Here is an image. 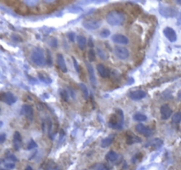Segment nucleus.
Listing matches in <instances>:
<instances>
[{"mask_svg":"<svg viewBox=\"0 0 181 170\" xmlns=\"http://www.w3.org/2000/svg\"><path fill=\"white\" fill-rule=\"evenodd\" d=\"M9 159H12V160H13V161H16V160H17V159L15 158L13 155H10V156H9Z\"/></svg>","mask_w":181,"mask_h":170,"instance_id":"37","label":"nucleus"},{"mask_svg":"<svg viewBox=\"0 0 181 170\" xmlns=\"http://www.w3.org/2000/svg\"><path fill=\"white\" fill-rule=\"evenodd\" d=\"M74 33L73 32H71V33H68V37H69V39L72 41V42H73L74 41Z\"/></svg>","mask_w":181,"mask_h":170,"instance_id":"34","label":"nucleus"},{"mask_svg":"<svg viewBox=\"0 0 181 170\" xmlns=\"http://www.w3.org/2000/svg\"><path fill=\"white\" fill-rule=\"evenodd\" d=\"M59 91H60L59 94H60L61 98H62L63 100H65V101H68V99H69L68 92H67L66 90H60Z\"/></svg>","mask_w":181,"mask_h":170,"instance_id":"27","label":"nucleus"},{"mask_svg":"<svg viewBox=\"0 0 181 170\" xmlns=\"http://www.w3.org/2000/svg\"><path fill=\"white\" fill-rule=\"evenodd\" d=\"M0 98L3 102H5V104L12 106L16 101H17V97H15L12 92H3L0 96Z\"/></svg>","mask_w":181,"mask_h":170,"instance_id":"7","label":"nucleus"},{"mask_svg":"<svg viewBox=\"0 0 181 170\" xmlns=\"http://www.w3.org/2000/svg\"><path fill=\"white\" fill-rule=\"evenodd\" d=\"M163 145V141L161 140V139H159V138H157V139H155V140H153V141H151V143L150 144H148V145H147V146L149 145V146H152L153 148H159V147H161Z\"/></svg>","mask_w":181,"mask_h":170,"instance_id":"23","label":"nucleus"},{"mask_svg":"<svg viewBox=\"0 0 181 170\" xmlns=\"http://www.w3.org/2000/svg\"><path fill=\"white\" fill-rule=\"evenodd\" d=\"M172 122L173 123L179 124L181 122V112H177L172 115Z\"/></svg>","mask_w":181,"mask_h":170,"instance_id":"24","label":"nucleus"},{"mask_svg":"<svg viewBox=\"0 0 181 170\" xmlns=\"http://www.w3.org/2000/svg\"><path fill=\"white\" fill-rule=\"evenodd\" d=\"M125 21V16L123 12L114 10L108 12L106 15V21L110 26H120Z\"/></svg>","mask_w":181,"mask_h":170,"instance_id":"1","label":"nucleus"},{"mask_svg":"<svg viewBox=\"0 0 181 170\" xmlns=\"http://www.w3.org/2000/svg\"><path fill=\"white\" fill-rule=\"evenodd\" d=\"M135 130L139 134H141L145 136H151L153 135V130L149 127L143 125L142 123L137 124L135 126Z\"/></svg>","mask_w":181,"mask_h":170,"instance_id":"6","label":"nucleus"},{"mask_svg":"<svg viewBox=\"0 0 181 170\" xmlns=\"http://www.w3.org/2000/svg\"><path fill=\"white\" fill-rule=\"evenodd\" d=\"M37 145H36V143L34 141V140H31L30 142H29V144H28V145H27V150H32V149H35Z\"/></svg>","mask_w":181,"mask_h":170,"instance_id":"30","label":"nucleus"},{"mask_svg":"<svg viewBox=\"0 0 181 170\" xmlns=\"http://www.w3.org/2000/svg\"><path fill=\"white\" fill-rule=\"evenodd\" d=\"M57 62H58V66L61 69V71L63 73H66L67 72V67H66V64H65V60L64 59V56L61 53H59L57 55Z\"/></svg>","mask_w":181,"mask_h":170,"instance_id":"14","label":"nucleus"},{"mask_svg":"<svg viewBox=\"0 0 181 170\" xmlns=\"http://www.w3.org/2000/svg\"><path fill=\"white\" fill-rule=\"evenodd\" d=\"M21 144H22L21 135L20 134V132L16 131L13 135V145H14L15 150H19L20 147L21 146Z\"/></svg>","mask_w":181,"mask_h":170,"instance_id":"16","label":"nucleus"},{"mask_svg":"<svg viewBox=\"0 0 181 170\" xmlns=\"http://www.w3.org/2000/svg\"><path fill=\"white\" fill-rule=\"evenodd\" d=\"M38 76H39L40 80H41L42 82L45 83H51V79H50V77L49 76L48 74H46L38 73Z\"/></svg>","mask_w":181,"mask_h":170,"instance_id":"22","label":"nucleus"},{"mask_svg":"<svg viewBox=\"0 0 181 170\" xmlns=\"http://www.w3.org/2000/svg\"><path fill=\"white\" fill-rule=\"evenodd\" d=\"M31 60L36 66H39V67H43L47 63V60L44 55L43 50L39 47H36L33 50L31 53Z\"/></svg>","mask_w":181,"mask_h":170,"instance_id":"3","label":"nucleus"},{"mask_svg":"<svg viewBox=\"0 0 181 170\" xmlns=\"http://www.w3.org/2000/svg\"><path fill=\"white\" fill-rule=\"evenodd\" d=\"M141 142H142L141 138L137 136H134L133 134L126 135V144L127 145H133L135 143H141Z\"/></svg>","mask_w":181,"mask_h":170,"instance_id":"17","label":"nucleus"},{"mask_svg":"<svg viewBox=\"0 0 181 170\" xmlns=\"http://www.w3.org/2000/svg\"><path fill=\"white\" fill-rule=\"evenodd\" d=\"M80 89L81 90L83 95H84L85 98H87L88 97V90L87 88V86L84 84V83H80Z\"/></svg>","mask_w":181,"mask_h":170,"instance_id":"26","label":"nucleus"},{"mask_svg":"<svg viewBox=\"0 0 181 170\" xmlns=\"http://www.w3.org/2000/svg\"><path fill=\"white\" fill-rule=\"evenodd\" d=\"M87 57H88V60L90 62H93L96 60V52L93 49H90L87 52Z\"/></svg>","mask_w":181,"mask_h":170,"instance_id":"25","label":"nucleus"},{"mask_svg":"<svg viewBox=\"0 0 181 170\" xmlns=\"http://www.w3.org/2000/svg\"><path fill=\"white\" fill-rule=\"evenodd\" d=\"M124 125V114L120 109L116 110V113H113L109 121V127L113 129H122Z\"/></svg>","mask_w":181,"mask_h":170,"instance_id":"2","label":"nucleus"},{"mask_svg":"<svg viewBox=\"0 0 181 170\" xmlns=\"http://www.w3.org/2000/svg\"><path fill=\"white\" fill-rule=\"evenodd\" d=\"M97 69L98 74L103 77V78H108L110 76V71L107 67H105L103 64H98L97 66Z\"/></svg>","mask_w":181,"mask_h":170,"instance_id":"15","label":"nucleus"},{"mask_svg":"<svg viewBox=\"0 0 181 170\" xmlns=\"http://www.w3.org/2000/svg\"><path fill=\"white\" fill-rule=\"evenodd\" d=\"M5 137H6L5 134H1V136H0V143L1 144H3L5 141Z\"/></svg>","mask_w":181,"mask_h":170,"instance_id":"32","label":"nucleus"},{"mask_svg":"<svg viewBox=\"0 0 181 170\" xmlns=\"http://www.w3.org/2000/svg\"><path fill=\"white\" fill-rule=\"evenodd\" d=\"M49 45L52 47H57L58 46V40L56 38H51L49 41Z\"/></svg>","mask_w":181,"mask_h":170,"instance_id":"31","label":"nucleus"},{"mask_svg":"<svg viewBox=\"0 0 181 170\" xmlns=\"http://www.w3.org/2000/svg\"><path fill=\"white\" fill-rule=\"evenodd\" d=\"M21 113L25 115L29 121H33V118H34V110L33 107L29 105H24L21 110Z\"/></svg>","mask_w":181,"mask_h":170,"instance_id":"8","label":"nucleus"},{"mask_svg":"<svg viewBox=\"0 0 181 170\" xmlns=\"http://www.w3.org/2000/svg\"><path fill=\"white\" fill-rule=\"evenodd\" d=\"M114 138H115V136L114 135H110L109 136H107L106 138H104V139H103L102 140V142H101V146L103 147V148H106V147H109V146L112 143H113V141H114Z\"/></svg>","mask_w":181,"mask_h":170,"instance_id":"18","label":"nucleus"},{"mask_svg":"<svg viewBox=\"0 0 181 170\" xmlns=\"http://www.w3.org/2000/svg\"><path fill=\"white\" fill-rule=\"evenodd\" d=\"M178 98L181 100V90H179V92L178 93Z\"/></svg>","mask_w":181,"mask_h":170,"instance_id":"38","label":"nucleus"},{"mask_svg":"<svg viewBox=\"0 0 181 170\" xmlns=\"http://www.w3.org/2000/svg\"><path fill=\"white\" fill-rule=\"evenodd\" d=\"M87 39H86V37H83V36H81V35H79V36H77V44H78V46H79V48L81 49V50H85V47H86V45H87Z\"/></svg>","mask_w":181,"mask_h":170,"instance_id":"19","label":"nucleus"},{"mask_svg":"<svg viewBox=\"0 0 181 170\" xmlns=\"http://www.w3.org/2000/svg\"><path fill=\"white\" fill-rule=\"evenodd\" d=\"M114 53L119 59H120L122 60H125L128 59V57H129V51L123 46H115Z\"/></svg>","mask_w":181,"mask_h":170,"instance_id":"5","label":"nucleus"},{"mask_svg":"<svg viewBox=\"0 0 181 170\" xmlns=\"http://www.w3.org/2000/svg\"><path fill=\"white\" fill-rule=\"evenodd\" d=\"M133 120H134L135 122H145V121H147V116H146L145 114H143V113H135V114L133 115Z\"/></svg>","mask_w":181,"mask_h":170,"instance_id":"21","label":"nucleus"},{"mask_svg":"<svg viewBox=\"0 0 181 170\" xmlns=\"http://www.w3.org/2000/svg\"><path fill=\"white\" fill-rule=\"evenodd\" d=\"M5 167L7 168H13L14 167H15V164L14 163H11V164H5Z\"/></svg>","mask_w":181,"mask_h":170,"instance_id":"36","label":"nucleus"},{"mask_svg":"<svg viewBox=\"0 0 181 170\" xmlns=\"http://www.w3.org/2000/svg\"><path fill=\"white\" fill-rule=\"evenodd\" d=\"M164 35L171 43H173L177 40V34L174 31V29L170 27H166L164 29Z\"/></svg>","mask_w":181,"mask_h":170,"instance_id":"11","label":"nucleus"},{"mask_svg":"<svg viewBox=\"0 0 181 170\" xmlns=\"http://www.w3.org/2000/svg\"><path fill=\"white\" fill-rule=\"evenodd\" d=\"M100 37H103V38H106V37H108L110 35V31L107 29V28H103L101 32H100Z\"/></svg>","mask_w":181,"mask_h":170,"instance_id":"28","label":"nucleus"},{"mask_svg":"<svg viewBox=\"0 0 181 170\" xmlns=\"http://www.w3.org/2000/svg\"><path fill=\"white\" fill-rule=\"evenodd\" d=\"M1 170H5V169H1Z\"/></svg>","mask_w":181,"mask_h":170,"instance_id":"40","label":"nucleus"},{"mask_svg":"<svg viewBox=\"0 0 181 170\" xmlns=\"http://www.w3.org/2000/svg\"><path fill=\"white\" fill-rule=\"evenodd\" d=\"M105 159L109 161H110V162H115L119 159V154L114 151H110L108 153L106 154Z\"/></svg>","mask_w":181,"mask_h":170,"instance_id":"20","label":"nucleus"},{"mask_svg":"<svg viewBox=\"0 0 181 170\" xmlns=\"http://www.w3.org/2000/svg\"><path fill=\"white\" fill-rule=\"evenodd\" d=\"M85 64H86V67H87V73H88L90 82H91V83L94 87H96V85H97V78H96L95 72H94V68H93L92 65L89 62H86Z\"/></svg>","mask_w":181,"mask_h":170,"instance_id":"12","label":"nucleus"},{"mask_svg":"<svg viewBox=\"0 0 181 170\" xmlns=\"http://www.w3.org/2000/svg\"><path fill=\"white\" fill-rule=\"evenodd\" d=\"M88 46H89L90 48H93V47H94V43H93V40H92L91 37H89V39H88Z\"/></svg>","mask_w":181,"mask_h":170,"instance_id":"35","label":"nucleus"},{"mask_svg":"<svg viewBox=\"0 0 181 170\" xmlns=\"http://www.w3.org/2000/svg\"><path fill=\"white\" fill-rule=\"evenodd\" d=\"M160 113H161V117L163 120H168L170 117L172 115V110L170 107L169 105L165 104L163 105L160 108Z\"/></svg>","mask_w":181,"mask_h":170,"instance_id":"10","label":"nucleus"},{"mask_svg":"<svg viewBox=\"0 0 181 170\" xmlns=\"http://www.w3.org/2000/svg\"><path fill=\"white\" fill-rule=\"evenodd\" d=\"M72 61H73V66H74V68H75L76 72H77V73H80V72H81V68H80V66H79L77 60H76V59H75L74 57H72Z\"/></svg>","mask_w":181,"mask_h":170,"instance_id":"29","label":"nucleus"},{"mask_svg":"<svg viewBox=\"0 0 181 170\" xmlns=\"http://www.w3.org/2000/svg\"><path fill=\"white\" fill-rule=\"evenodd\" d=\"M112 41L119 44H127L129 43V39L125 36L121 34H116L112 37Z\"/></svg>","mask_w":181,"mask_h":170,"instance_id":"13","label":"nucleus"},{"mask_svg":"<svg viewBox=\"0 0 181 170\" xmlns=\"http://www.w3.org/2000/svg\"><path fill=\"white\" fill-rule=\"evenodd\" d=\"M82 26L88 30H96L102 26V21L97 20H85Z\"/></svg>","mask_w":181,"mask_h":170,"instance_id":"4","label":"nucleus"},{"mask_svg":"<svg viewBox=\"0 0 181 170\" xmlns=\"http://www.w3.org/2000/svg\"><path fill=\"white\" fill-rule=\"evenodd\" d=\"M25 170H33V168H31L30 166H27V167L26 168V169H25Z\"/></svg>","mask_w":181,"mask_h":170,"instance_id":"39","label":"nucleus"},{"mask_svg":"<svg viewBox=\"0 0 181 170\" xmlns=\"http://www.w3.org/2000/svg\"><path fill=\"white\" fill-rule=\"evenodd\" d=\"M147 96V92L144 90H133L131 91L129 93V97L134 100V101H139V100H141L142 98H144Z\"/></svg>","mask_w":181,"mask_h":170,"instance_id":"9","label":"nucleus"},{"mask_svg":"<svg viewBox=\"0 0 181 170\" xmlns=\"http://www.w3.org/2000/svg\"><path fill=\"white\" fill-rule=\"evenodd\" d=\"M47 57H48V60H47V63H48L49 66H51V65H52V62H51L50 54H49V51H47Z\"/></svg>","mask_w":181,"mask_h":170,"instance_id":"33","label":"nucleus"}]
</instances>
